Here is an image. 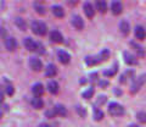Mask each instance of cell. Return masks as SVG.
Listing matches in <instances>:
<instances>
[{
  "label": "cell",
  "instance_id": "cell-1",
  "mask_svg": "<svg viewBox=\"0 0 146 127\" xmlns=\"http://www.w3.org/2000/svg\"><path fill=\"white\" fill-rule=\"evenodd\" d=\"M31 28H32V32L36 35H45L48 32L46 25L42 21H33L31 25Z\"/></svg>",
  "mask_w": 146,
  "mask_h": 127
},
{
  "label": "cell",
  "instance_id": "cell-2",
  "mask_svg": "<svg viewBox=\"0 0 146 127\" xmlns=\"http://www.w3.org/2000/svg\"><path fill=\"white\" fill-rule=\"evenodd\" d=\"M108 112L112 116H121L124 114V108L118 103H112V104H110V106H108Z\"/></svg>",
  "mask_w": 146,
  "mask_h": 127
},
{
  "label": "cell",
  "instance_id": "cell-3",
  "mask_svg": "<svg viewBox=\"0 0 146 127\" xmlns=\"http://www.w3.org/2000/svg\"><path fill=\"white\" fill-rule=\"evenodd\" d=\"M145 81H146V75H143V76L138 77V78H135V80L133 81V83H131L130 92H131V93H136V92H138V90L141 88V86L145 83Z\"/></svg>",
  "mask_w": 146,
  "mask_h": 127
},
{
  "label": "cell",
  "instance_id": "cell-4",
  "mask_svg": "<svg viewBox=\"0 0 146 127\" xmlns=\"http://www.w3.org/2000/svg\"><path fill=\"white\" fill-rule=\"evenodd\" d=\"M29 66H31L32 70H34L36 72L42 71V69H43V64L38 57H31L29 59Z\"/></svg>",
  "mask_w": 146,
  "mask_h": 127
},
{
  "label": "cell",
  "instance_id": "cell-5",
  "mask_svg": "<svg viewBox=\"0 0 146 127\" xmlns=\"http://www.w3.org/2000/svg\"><path fill=\"white\" fill-rule=\"evenodd\" d=\"M72 25H73V27H74L76 29H78V31L84 28L83 19H82L80 16H78V15H73L72 16Z\"/></svg>",
  "mask_w": 146,
  "mask_h": 127
},
{
  "label": "cell",
  "instance_id": "cell-6",
  "mask_svg": "<svg viewBox=\"0 0 146 127\" xmlns=\"http://www.w3.org/2000/svg\"><path fill=\"white\" fill-rule=\"evenodd\" d=\"M83 10H84V12H85V15H86L88 19H93V17H94L95 10H94V6H93V4H91V3H89V1L84 3Z\"/></svg>",
  "mask_w": 146,
  "mask_h": 127
},
{
  "label": "cell",
  "instance_id": "cell-7",
  "mask_svg": "<svg viewBox=\"0 0 146 127\" xmlns=\"http://www.w3.org/2000/svg\"><path fill=\"white\" fill-rule=\"evenodd\" d=\"M23 44H25L26 49H28L29 51H36V49H38V43L34 42V40L29 37L23 40Z\"/></svg>",
  "mask_w": 146,
  "mask_h": 127
},
{
  "label": "cell",
  "instance_id": "cell-8",
  "mask_svg": "<svg viewBox=\"0 0 146 127\" xmlns=\"http://www.w3.org/2000/svg\"><path fill=\"white\" fill-rule=\"evenodd\" d=\"M57 57H58V60H60V62L63 64V65H66V64H68L71 61V55L65 50H58Z\"/></svg>",
  "mask_w": 146,
  "mask_h": 127
},
{
  "label": "cell",
  "instance_id": "cell-9",
  "mask_svg": "<svg viewBox=\"0 0 146 127\" xmlns=\"http://www.w3.org/2000/svg\"><path fill=\"white\" fill-rule=\"evenodd\" d=\"M111 11L113 15H119V13L123 11V5H122V3L119 1H112L111 3Z\"/></svg>",
  "mask_w": 146,
  "mask_h": 127
},
{
  "label": "cell",
  "instance_id": "cell-10",
  "mask_svg": "<svg viewBox=\"0 0 146 127\" xmlns=\"http://www.w3.org/2000/svg\"><path fill=\"white\" fill-rule=\"evenodd\" d=\"M32 92L35 97H42L44 93V86L42 83H35L33 87H32Z\"/></svg>",
  "mask_w": 146,
  "mask_h": 127
},
{
  "label": "cell",
  "instance_id": "cell-11",
  "mask_svg": "<svg viewBox=\"0 0 146 127\" xmlns=\"http://www.w3.org/2000/svg\"><path fill=\"white\" fill-rule=\"evenodd\" d=\"M50 39H51L54 43H62L63 42V37L58 31H52L51 33H50Z\"/></svg>",
  "mask_w": 146,
  "mask_h": 127
},
{
  "label": "cell",
  "instance_id": "cell-12",
  "mask_svg": "<svg viewBox=\"0 0 146 127\" xmlns=\"http://www.w3.org/2000/svg\"><path fill=\"white\" fill-rule=\"evenodd\" d=\"M56 74H57L56 66H55L54 64H49V65L46 66V69H45V76L46 77H54Z\"/></svg>",
  "mask_w": 146,
  "mask_h": 127
},
{
  "label": "cell",
  "instance_id": "cell-13",
  "mask_svg": "<svg viewBox=\"0 0 146 127\" xmlns=\"http://www.w3.org/2000/svg\"><path fill=\"white\" fill-rule=\"evenodd\" d=\"M5 47H6L7 50L13 51V50H15V49L17 48V42H16V39H15V38H7L6 42H5Z\"/></svg>",
  "mask_w": 146,
  "mask_h": 127
},
{
  "label": "cell",
  "instance_id": "cell-14",
  "mask_svg": "<svg viewBox=\"0 0 146 127\" xmlns=\"http://www.w3.org/2000/svg\"><path fill=\"white\" fill-rule=\"evenodd\" d=\"M54 111H55V114L56 115H60V116H66L67 115V109L61 105V104H56L54 108Z\"/></svg>",
  "mask_w": 146,
  "mask_h": 127
},
{
  "label": "cell",
  "instance_id": "cell-15",
  "mask_svg": "<svg viewBox=\"0 0 146 127\" xmlns=\"http://www.w3.org/2000/svg\"><path fill=\"white\" fill-rule=\"evenodd\" d=\"M124 61L128 64V65H136V64H138L135 56L131 55V54L128 53V51H124Z\"/></svg>",
  "mask_w": 146,
  "mask_h": 127
},
{
  "label": "cell",
  "instance_id": "cell-16",
  "mask_svg": "<svg viewBox=\"0 0 146 127\" xmlns=\"http://www.w3.org/2000/svg\"><path fill=\"white\" fill-rule=\"evenodd\" d=\"M48 90L51 94H56L58 92V83L56 81H50L48 83Z\"/></svg>",
  "mask_w": 146,
  "mask_h": 127
},
{
  "label": "cell",
  "instance_id": "cell-17",
  "mask_svg": "<svg viewBox=\"0 0 146 127\" xmlns=\"http://www.w3.org/2000/svg\"><path fill=\"white\" fill-rule=\"evenodd\" d=\"M31 104H32V106H33L34 109H42L44 106V102L42 100V98L40 97L33 98L32 99V102H31Z\"/></svg>",
  "mask_w": 146,
  "mask_h": 127
},
{
  "label": "cell",
  "instance_id": "cell-18",
  "mask_svg": "<svg viewBox=\"0 0 146 127\" xmlns=\"http://www.w3.org/2000/svg\"><path fill=\"white\" fill-rule=\"evenodd\" d=\"M51 11L56 17H63L65 16V11H63V9L60 5H54L51 7Z\"/></svg>",
  "mask_w": 146,
  "mask_h": 127
},
{
  "label": "cell",
  "instance_id": "cell-19",
  "mask_svg": "<svg viewBox=\"0 0 146 127\" xmlns=\"http://www.w3.org/2000/svg\"><path fill=\"white\" fill-rule=\"evenodd\" d=\"M135 37L138 38V39H145V37H146V32H145V29L143 28V27H140V26H136L135 27Z\"/></svg>",
  "mask_w": 146,
  "mask_h": 127
},
{
  "label": "cell",
  "instance_id": "cell-20",
  "mask_svg": "<svg viewBox=\"0 0 146 127\" xmlns=\"http://www.w3.org/2000/svg\"><path fill=\"white\" fill-rule=\"evenodd\" d=\"M119 28H121V32L124 35H127L128 33H129V31H130V26L129 23H128L127 21H121L119 22Z\"/></svg>",
  "mask_w": 146,
  "mask_h": 127
},
{
  "label": "cell",
  "instance_id": "cell-21",
  "mask_svg": "<svg viewBox=\"0 0 146 127\" xmlns=\"http://www.w3.org/2000/svg\"><path fill=\"white\" fill-rule=\"evenodd\" d=\"M15 23H16V26L20 28L21 31H26V28H27V25H26V21L23 20V19H21V17H18V19H16L15 20Z\"/></svg>",
  "mask_w": 146,
  "mask_h": 127
},
{
  "label": "cell",
  "instance_id": "cell-22",
  "mask_svg": "<svg viewBox=\"0 0 146 127\" xmlns=\"http://www.w3.org/2000/svg\"><path fill=\"white\" fill-rule=\"evenodd\" d=\"M96 9L101 12V13H105L107 10V4L105 1H101V0H99V1L96 3Z\"/></svg>",
  "mask_w": 146,
  "mask_h": 127
},
{
  "label": "cell",
  "instance_id": "cell-23",
  "mask_svg": "<svg viewBox=\"0 0 146 127\" xmlns=\"http://www.w3.org/2000/svg\"><path fill=\"white\" fill-rule=\"evenodd\" d=\"M94 119L96 121H100L104 119V112L101 110H99V109H95L94 110Z\"/></svg>",
  "mask_w": 146,
  "mask_h": 127
},
{
  "label": "cell",
  "instance_id": "cell-24",
  "mask_svg": "<svg viewBox=\"0 0 146 127\" xmlns=\"http://www.w3.org/2000/svg\"><path fill=\"white\" fill-rule=\"evenodd\" d=\"M93 94H94V88L91 87V88H89L88 90H85V92H83V98H85V99H90V98H93Z\"/></svg>",
  "mask_w": 146,
  "mask_h": 127
},
{
  "label": "cell",
  "instance_id": "cell-25",
  "mask_svg": "<svg viewBox=\"0 0 146 127\" xmlns=\"http://www.w3.org/2000/svg\"><path fill=\"white\" fill-rule=\"evenodd\" d=\"M130 44H131V47L135 48V50H136V53H138L139 56H144L145 55V51L143 50V48H141V47H139V45L135 44V43H130Z\"/></svg>",
  "mask_w": 146,
  "mask_h": 127
},
{
  "label": "cell",
  "instance_id": "cell-26",
  "mask_svg": "<svg viewBox=\"0 0 146 127\" xmlns=\"http://www.w3.org/2000/svg\"><path fill=\"white\" fill-rule=\"evenodd\" d=\"M136 117H138V120L141 122V124H146V112L140 111V112H138Z\"/></svg>",
  "mask_w": 146,
  "mask_h": 127
},
{
  "label": "cell",
  "instance_id": "cell-27",
  "mask_svg": "<svg viewBox=\"0 0 146 127\" xmlns=\"http://www.w3.org/2000/svg\"><path fill=\"white\" fill-rule=\"evenodd\" d=\"M34 9H36V12L40 13V15H44V13H45V9H44V6L39 5V4H34Z\"/></svg>",
  "mask_w": 146,
  "mask_h": 127
},
{
  "label": "cell",
  "instance_id": "cell-28",
  "mask_svg": "<svg viewBox=\"0 0 146 127\" xmlns=\"http://www.w3.org/2000/svg\"><path fill=\"white\" fill-rule=\"evenodd\" d=\"M116 71H117V69H113V70H110V71H105L104 75L105 76H113L116 74Z\"/></svg>",
  "mask_w": 146,
  "mask_h": 127
},
{
  "label": "cell",
  "instance_id": "cell-29",
  "mask_svg": "<svg viewBox=\"0 0 146 127\" xmlns=\"http://www.w3.org/2000/svg\"><path fill=\"white\" fill-rule=\"evenodd\" d=\"M6 93H7L9 95H12V93H13V88L11 87V86H9V87H6Z\"/></svg>",
  "mask_w": 146,
  "mask_h": 127
},
{
  "label": "cell",
  "instance_id": "cell-30",
  "mask_svg": "<svg viewBox=\"0 0 146 127\" xmlns=\"http://www.w3.org/2000/svg\"><path fill=\"white\" fill-rule=\"evenodd\" d=\"M105 102H106V97H105V95L99 97V103H105Z\"/></svg>",
  "mask_w": 146,
  "mask_h": 127
},
{
  "label": "cell",
  "instance_id": "cell-31",
  "mask_svg": "<svg viewBox=\"0 0 146 127\" xmlns=\"http://www.w3.org/2000/svg\"><path fill=\"white\" fill-rule=\"evenodd\" d=\"M99 84H100V86H102V87H104V86H107L108 83L106 82V81H100V82H99Z\"/></svg>",
  "mask_w": 146,
  "mask_h": 127
},
{
  "label": "cell",
  "instance_id": "cell-32",
  "mask_svg": "<svg viewBox=\"0 0 146 127\" xmlns=\"http://www.w3.org/2000/svg\"><path fill=\"white\" fill-rule=\"evenodd\" d=\"M3 98H4V93H3V90H0V103L3 102Z\"/></svg>",
  "mask_w": 146,
  "mask_h": 127
},
{
  "label": "cell",
  "instance_id": "cell-33",
  "mask_svg": "<svg viewBox=\"0 0 146 127\" xmlns=\"http://www.w3.org/2000/svg\"><path fill=\"white\" fill-rule=\"evenodd\" d=\"M39 127H50V126H49L48 124H42V125H40Z\"/></svg>",
  "mask_w": 146,
  "mask_h": 127
},
{
  "label": "cell",
  "instance_id": "cell-34",
  "mask_svg": "<svg viewBox=\"0 0 146 127\" xmlns=\"http://www.w3.org/2000/svg\"><path fill=\"white\" fill-rule=\"evenodd\" d=\"M129 127H139V126H138V125H130Z\"/></svg>",
  "mask_w": 146,
  "mask_h": 127
}]
</instances>
